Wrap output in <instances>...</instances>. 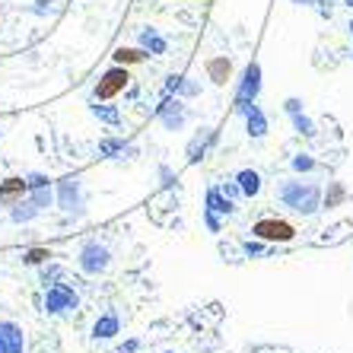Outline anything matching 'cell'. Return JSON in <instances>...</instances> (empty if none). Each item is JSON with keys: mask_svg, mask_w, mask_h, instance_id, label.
<instances>
[{"mask_svg": "<svg viewBox=\"0 0 353 353\" xmlns=\"http://www.w3.org/2000/svg\"><path fill=\"white\" fill-rule=\"evenodd\" d=\"M204 210H214V214H220V216H232V214H236V201H232V197L226 194L220 185H214V188H207Z\"/></svg>", "mask_w": 353, "mask_h": 353, "instance_id": "11", "label": "cell"}, {"mask_svg": "<svg viewBox=\"0 0 353 353\" xmlns=\"http://www.w3.org/2000/svg\"><path fill=\"white\" fill-rule=\"evenodd\" d=\"M242 115H245V134H248L252 140H261L264 134L271 131V124H268V115H264V108L258 105V102H252V105H248Z\"/></svg>", "mask_w": 353, "mask_h": 353, "instance_id": "10", "label": "cell"}, {"mask_svg": "<svg viewBox=\"0 0 353 353\" xmlns=\"http://www.w3.org/2000/svg\"><path fill=\"white\" fill-rule=\"evenodd\" d=\"M48 258H54L48 248H29V252L23 255V261H26V264H45Z\"/></svg>", "mask_w": 353, "mask_h": 353, "instance_id": "28", "label": "cell"}, {"mask_svg": "<svg viewBox=\"0 0 353 353\" xmlns=\"http://www.w3.org/2000/svg\"><path fill=\"white\" fill-rule=\"evenodd\" d=\"M77 305H80V296L67 283H51L48 293H45V312L48 315H64L70 309H77Z\"/></svg>", "mask_w": 353, "mask_h": 353, "instance_id": "6", "label": "cell"}, {"mask_svg": "<svg viewBox=\"0 0 353 353\" xmlns=\"http://www.w3.org/2000/svg\"><path fill=\"white\" fill-rule=\"evenodd\" d=\"M124 150V140H115V137H108L99 143V157H115V153H121Z\"/></svg>", "mask_w": 353, "mask_h": 353, "instance_id": "27", "label": "cell"}, {"mask_svg": "<svg viewBox=\"0 0 353 353\" xmlns=\"http://www.w3.org/2000/svg\"><path fill=\"white\" fill-rule=\"evenodd\" d=\"M204 70H207V80H210V83H216V86H226V80L232 77L230 54H216V58H210L204 64Z\"/></svg>", "mask_w": 353, "mask_h": 353, "instance_id": "13", "label": "cell"}, {"mask_svg": "<svg viewBox=\"0 0 353 353\" xmlns=\"http://www.w3.org/2000/svg\"><path fill=\"white\" fill-rule=\"evenodd\" d=\"M137 41H140V48L147 51V54H165V51H169V41H165L153 26H150V29H140Z\"/></svg>", "mask_w": 353, "mask_h": 353, "instance_id": "15", "label": "cell"}, {"mask_svg": "<svg viewBox=\"0 0 353 353\" xmlns=\"http://www.w3.org/2000/svg\"><path fill=\"white\" fill-rule=\"evenodd\" d=\"M90 108H92V115H96L99 121H105V124H118V121H121V115H118L115 105H90Z\"/></svg>", "mask_w": 353, "mask_h": 353, "instance_id": "24", "label": "cell"}, {"mask_svg": "<svg viewBox=\"0 0 353 353\" xmlns=\"http://www.w3.org/2000/svg\"><path fill=\"white\" fill-rule=\"evenodd\" d=\"M264 252H268V242H261V239H242V255L245 258H261Z\"/></svg>", "mask_w": 353, "mask_h": 353, "instance_id": "23", "label": "cell"}, {"mask_svg": "<svg viewBox=\"0 0 353 353\" xmlns=\"http://www.w3.org/2000/svg\"><path fill=\"white\" fill-rule=\"evenodd\" d=\"M181 77H185V74H169V80H165V96H172V92H179Z\"/></svg>", "mask_w": 353, "mask_h": 353, "instance_id": "30", "label": "cell"}, {"mask_svg": "<svg viewBox=\"0 0 353 353\" xmlns=\"http://www.w3.org/2000/svg\"><path fill=\"white\" fill-rule=\"evenodd\" d=\"M283 112H287V115H296V112H303V99L290 96L287 102H283Z\"/></svg>", "mask_w": 353, "mask_h": 353, "instance_id": "31", "label": "cell"}, {"mask_svg": "<svg viewBox=\"0 0 353 353\" xmlns=\"http://www.w3.org/2000/svg\"><path fill=\"white\" fill-rule=\"evenodd\" d=\"M159 179H163V188H172L175 185V175H172L169 165H159Z\"/></svg>", "mask_w": 353, "mask_h": 353, "instance_id": "32", "label": "cell"}, {"mask_svg": "<svg viewBox=\"0 0 353 353\" xmlns=\"http://www.w3.org/2000/svg\"><path fill=\"white\" fill-rule=\"evenodd\" d=\"M112 264V255H108L105 245H99V242H86L80 248V268L86 274H102Z\"/></svg>", "mask_w": 353, "mask_h": 353, "instance_id": "8", "label": "cell"}, {"mask_svg": "<svg viewBox=\"0 0 353 353\" xmlns=\"http://www.w3.org/2000/svg\"><path fill=\"white\" fill-rule=\"evenodd\" d=\"M165 353H172V350H165Z\"/></svg>", "mask_w": 353, "mask_h": 353, "instance_id": "39", "label": "cell"}, {"mask_svg": "<svg viewBox=\"0 0 353 353\" xmlns=\"http://www.w3.org/2000/svg\"><path fill=\"white\" fill-rule=\"evenodd\" d=\"M293 3H299V7H315L319 0H293Z\"/></svg>", "mask_w": 353, "mask_h": 353, "instance_id": "36", "label": "cell"}, {"mask_svg": "<svg viewBox=\"0 0 353 353\" xmlns=\"http://www.w3.org/2000/svg\"><path fill=\"white\" fill-rule=\"evenodd\" d=\"M175 96H181V99H194V96H201V83L191 80V77H181V86H179V92H175Z\"/></svg>", "mask_w": 353, "mask_h": 353, "instance_id": "25", "label": "cell"}, {"mask_svg": "<svg viewBox=\"0 0 353 353\" xmlns=\"http://www.w3.org/2000/svg\"><path fill=\"white\" fill-rule=\"evenodd\" d=\"M261 96V64L258 61H248L245 70H242V80H239V90H236V112L242 115L252 102H258Z\"/></svg>", "mask_w": 353, "mask_h": 353, "instance_id": "3", "label": "cell"}, {"mask_svg": "<svg viewBox=\"0 0 353 353\" xmlns=\"http://www.w3.org/2000/svg\"><path fill=\"white\" fill-rule=\"evenodd\" d=\"M290 169H293L296 175H309L319 169V159H315L312 153H296V157L290 159Z\"/></svg>", "mask_w": 353, "mask_h": 353, "instance_id": "21", "label": "cell"}, {"mask_svg": "<svg viewBox=\"0 0 353 353\" xmlns=\"http://www.w3.org/2000/svg\"><path fill=\"white\" fill-rule=\"evenodd\" d=\"M350 58H353V54H350Z\"/></svg>", "mask_w": 353, "mask_h": 353, "instance_id": "40", "label": "cell"}, {"mask_svg": "<svg viewBox=\"0 0 353 353\" xmlns=\"http://www.w3.org/2000/svg\"><path fill=\"white\" fill-rule=\"evenodd\" d=\"M39 214H41V210L32 204V201H29V197H23V201H19V204L13 207V210H10V216H13V223H29V220H35V216H39Z\"/></svg>", "mask_w": 353, "mask_h": 353, "instance_id": "20", "label": "cell"}, {"mask_svg": "<svg viewBox=\"0 0 353 353\" xmlns=\"http://www.w3.org/2000/svg\"><path fill=\"white\" fill-rule=\"evenodd\" d=\"M157 118L163 121L165 131H185V121H188V108L181 102V96H165L163 105L157 108Z\"/></svg>", "mask_w": 353, "mask_h": 353, "instance_id": "7", "label": "cell"}, {"mask_svg": "<svg viewBox=\"0 0 353 353\" xmlns=\"http://www.w3.org/2000/svg\"><path fill=\"white\" fill-rule=\"evenodd\" d=\"M128 83H131V74H128V67H121V64L108 67L105 74L99 77L96 90H92V99H99V102H108V99H115L118 92L128 86Z\"/></svg>", "mask_w": 353, "mask_h": 353, "instance_id": "4", "label": "cell"}, {"mask_svg": "<svg viewBox=\"0 0 353 353\" xmlns=\"http://www.w3.org/2000/svg\"><path fill=\"white\" fill-rule=\"evenodd\" d=\"M26 197H29L39 210H45V207H51V201H54V191H51V185H45V188H32Z\"/></svg>", "mask_w": 353, "mask_h": 353, "instance_id": "22", "label": "cell"}, {"mask_svg": "<svg viewBox=\"0 0 353 353\" xmlns=\"http://www.w3.org/2000/svg\"><path fill=\"white\" fill-rule=\"evenodd\" d=\"M137 347H140V341H128V344H124V350H121V353H134V350H137Z\"/></svg>", "mask_w": 353, "mask_h": 353, "instance_id": "35", "label": "cell"}, {"mask_svg": "<svg viewBox=\"0 0 353 353\" xmlns=\"http://www.w3.org/2000/svg\"><path fill=\"white\" fill-rule=\"evenodd\" d=\"M277 201L299 216H315L321 207H325V191H321V185H315V181L287 179L277 185Z\"/></svg>", "mask_w": 353, "mask_h": 353, "instance_id": "1", "label": "cell"}, {"mask_svg": "<svg viewBox=\"0 0 353 353\" xmlns=\"http://www.w3.org/2000/svg\"><path fill=\"white\" fill-rule=\"evenodd\" d=\"M216 143V131L214 128H201L194 134V140L188 143V163H197V159H204V153Z\"/></svg>", "mask_w": 353, "mask_h": 353, "instance_id": "14", "label": "cell"}, {"mask_svg": "<svg viewBox=\"0 0 353 353\" xmlns=\"http://www.w3.org/2000/svg\"><path fill=\"white\" fill-rule=\"evenodd\" d=\"M26 185H29V191H32V188H45V185H51V181L45 179V175L35 172V175H29V179H26Z\"/></svg>", "mask_w": 353, "mask_h": 353, "instance_id": "33", "label": "cell"}, {"mask_svg": "<svg viewBox=\"0 0 353 353\" xmlns=\"http://www.w3.org/2000/svg\"><path fill=\"white\" fill-rule=\"evenodd\" d=\"M347 7H350V10H353V0H347Z\"/></svg>", "mask_w": 353, "mask_h": 353, "instance_id": "38", "label": "cell"}, {"mask_svg": "<svg viewBox=\"0 0 353 353\" xmlns=\"http://www.w3.org/2000/svg\"><path fill=\"white\" fill-rule=\"evenodd\" d=\"M118 331H121V321H118L115 312H105L102 319H96V325H92V334L102 337V341H105V337H115Z\"/></svg>", "mask_w": 353, "mask_h": 353, "instance_id": "17", "label": "cell"}, {"mask_svg": "<svg viewBox=\"0 0 353 353\" xmlns=\"http://www.w3.org/2000/svg\"><path fill=\"white\" fill-rule=\"evenodd\" d=\"M252 236L268 242V245H283V242L296 239V226L290 220H280V216H264L252 226Z\"/></svg>", "mask_w": 353, "mask_h": 353, "instance_id": "2", "label": "cell"}, {"mask_svg": "<svg viewBox=\"0 0 353 353\" xmlns=\"http://www.w3.org/2000/svg\"><path fill=\"white\" fill-rule=\"evenodd\" d=\"M344 197H347L344 185H341V181H331V191L325 194V207H337L341 201H344Z\"/></svg>", "mask_w": 353, "mask_h": 353, "instance_id": "26", "label": "cell"}, {"mask_svg": "<svg viewBox=\"0 0 353 353\" xmlns=\"http://www.w3.org/2000/svg\"><path fill=\"white\" fill-rule=\"evenodd\" d=\"M204 226H207L210 232H220V230H223L220 214H214V210H204Z\"/></svg>", "mask_w": 353, "mask_h": 353, "instance_id": "29", "label": "cell"}, {"mask_svg": "<svg viewBox=\"0 0 353 353\" xmlns=\"http://www.w3.org/2000/svg\"><path fill=\"white\" fill-rule=\"evenodd\" d=\"M347 29H350V35H353V19H350V26H347Z\"/></svg>", "mask_w": 353, "mask_h": 353, "instance_id": "37", "label": "cell"}, {"mask_svg": "<svg viewBox=\"0 0 353 353\" xmlns=\"http://www.w3.org/2000/svg\"><path fill=\"white\" fill-rule=\"evenodd\" d=\"M223 191H226V194L230 197H236V194H242V188H239V185H220Z\"/></svg>", "mask_w": 353, "mask_h": 353, "instance_id": "34", "label": "cell"}, {"mask_svg": "<svg viewBox=\"0 0 353 353\" xmlns=\"http://www.w3.org/2000/svg\"><path fill=\"white\" fill-rule=\"evenodd\" d=\"M26 194H29V185H26L23 175H10V179L0 181V204L3 207H17Z\"/></svg>", "mask_w": 353, "mask_h": 353, "instance_id": "9", "label": "cell"}, {"mask_svg": "<svg viewBox=\"0 0 353 353\" xmlns=\"http://www.w3.org/2000/svg\"><path fill=\"white\" fill-rule=\"evenodd\" d=\"M112 61L121 67H131V64H140V61H147V51L143 48H115V54H112Z\"/></svg>", "mask_w": 353, "mask_h": 353, "instance_id": "18", "label": "cell"}, {"mask_svg": "<svg viewBox=\"0 0 353 353\" xmlns=\"http://www.w3.org/2000/svg\"><path fill=\"white\" fill-rule=\"evenodd\" d=\"M54 201L64 214L83 216V185L77 175H67V179L58 181V191H54Z\"/></svg>", "mask_w": 353, "mask_h": 353, "instance_id": "5", "label": "cell"}, {"mask_svg": "<svg viewBox=\"0 0 353 353\" xmlns=\"http://www.w3.org/2000/svg\"><path fill=\"white\" fill-rule=\"evenodd\" d=\"M290 124H293V131L299 134V137H315V134H319L315 121L305 115V112H296V115H290Z\"/></svg>", "mask_w": 353, "mask_h": 353, "instance_id": "19", "label": "cell"}, {"mask_svg": "<svg viewBox=\"0 0 353 353\" xmlns=\"http://www.w3.org/2000/svg\"><path fill=\"white\" fill-rule=\"evenodd\" d=\"M23 328L13 321H0V353H23Z\"/></svg>", "mask_w": 353, "mask_h": 353, "instance_id": "12", "label": "cell"}, {"mask_svg": "<svg viewBox=\"0 0 353 353\" xmlns=\"http://www.w3.org/2000/svg\"><path fill=\"white\" fill-rule=\"evenodd\" d=\"M236 185L242 188V197H258L261 194V175H258L255 169H239Z\"/></svg>", "mask_w": 353, "mask_h": 353, "instance_id": "16", "label": "cell"}]
</instances>
